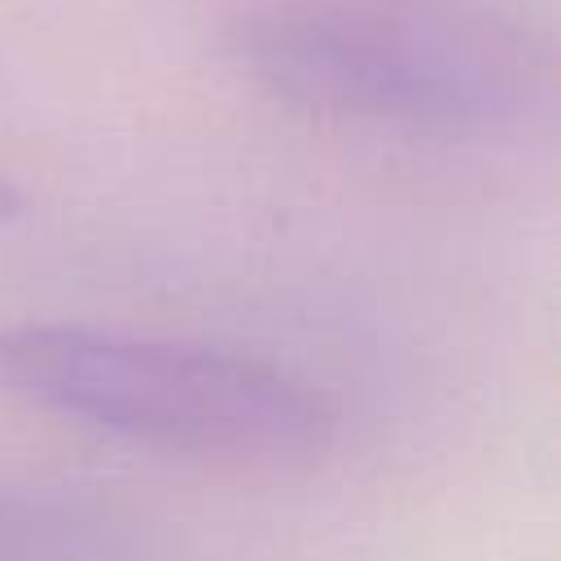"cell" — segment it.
<instances>
[{"instance_id": "6da1fadb", "label": "cell", "mask_w": 561, "mask_h": 561, "mask_svg": "<svg viewBox=\"0 0 561 561\" xmlns=\"http://www.w3.org/2000/svg\"><path fill=\"white\" fill-rule=\"evenodd\" d=\"M237 53L302 114L412 136H491L543 92L526 31L469 0H263Z\"/></svg>"}, {"instance_id": "7a4b0ae2", "label": "cell", "mask_w": 561, "mask_h": 561, "mask_svg": "<svg viewBox=\"0 0 561 561\" xmlns=\"http://www.w3.org/2000/svg\"><path fill=\"white\" fill-rule=\"evenodd\" d=\"M0 394L145 447L311 465L337 443V408L280 364L92 324H0Z\"/></svg>"}, {"instance_id": "3957f363", "label": "cell", "mask_w": 561, "mask_h": 561, "mask_svg": "<svg viewBox=\"0 0 561 561\" xmlns=\"http://www.w3.org/2000/svg\"><path fill=\"white\" fill-rule=\"evenodd\" d=\"M0 561H153V543L105 495L0 482Z\"/></svg>"}, {"instance_id": "277c9868", "label": "cell", "mask_w": 561, "mask_h": 561, "mask_svg": "<svg viewBox=\"0 0 561 561\" xmlns=\"http://www.w3.org/2000/svg\"><path fill=\"white\" fill-rule=\"evenodd\" d=\"M22 215V193L9 184V180H0V224H9V219H18Z\"/></svg>"}]
</instances>
